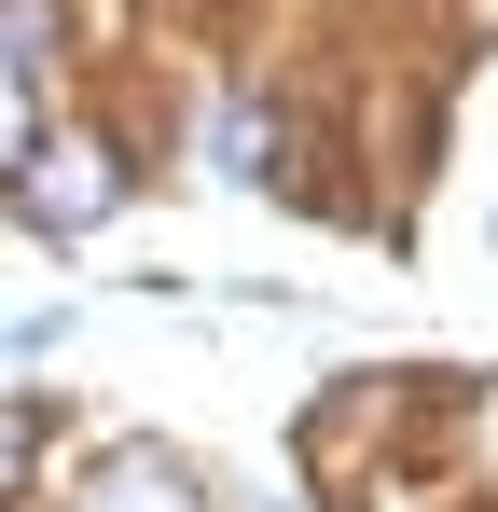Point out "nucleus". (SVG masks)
I'll use <instances>...</instances> for the list:
<instances>
[{
	"instance_id": "obj_2",
	"label": "nucleus",
	"mask_w": 498,
	"mask_h": 512,
	"mask_svg": "<svg viewBox=\"0 0 498 512\" xmlns=\"http://www.w3.org/2000/svg\"><path fill=\"white\" fill-rule=\"evenodd\" d=\"M111 194H125V167H111L97 139H56V153H28V208H42V236H83V222H111Z\"/></svg>"
},
{
	"instance_id": "obj_5",
	"label": "nucleus",
	"mask_w": 498,
	"mask_h": 512,
	"mask_svg": "<svg viewBox=\"0 0 498 512\" xmlns=\"http://www.w3.org/2000/svg\"><path fill=\"white\" fill-rule=\"evenodd\" d=\"M42 471V402H0V499Z\"/></svg>"
},
{
	"instance_id": "obj_1",
	"label": "nucleus",
	"mask_w": 498,
	"mask_h": 512,
	"mask_svg": "<svg viewBox=\"0 0 498 512\" xmlns=\"http://www.w3.org/2000/svg\"><path fill=\"white\" fill-rule=\"evenodd\" d=\"M42 56H56V0H0V180L42 153Z\"/></svg>"
},
{
	"instance_id": "obj_4",
	"label": "nucleus",
	"mask_w": 498,
	"mask_h": 512,
	"mask_svg": "<svg viewBox=\"0 0 498 512\" xmlns=\"http://www.w3.org/2000/svg\"><path fill=\"white\" fill-rule=\"evenodd\" d=\"M70 512H208V499H194V471H180V457H111Z\"/></svg>"
},
{
	"instance_id": "obj_7",
	"label": "nucleus",
	"mask_w": 498,
	"mask_h": 512,
	"mask_svg": "<svg viewBox=\"0 0 498 512\" xmlns=\"http://www.w3.org/2000/svg\"><path fill=\"white\" fill-rule=\"evenodd\" d=\"M485 14H498V0H485Z\"/></svg>"
},
{
	"instance_id": "obj_3",
	"label": "nucleus",
	"mask_w": 498,
	"mask_h": 512,
	"mask_svg": "<svg viewBox=\"0 0 498 512\" xmlns=\"http://www.w3.org/2000/svg\"><path fill=\"white\" fill-rule=\"evenodd\" d=\"M208 167H222V180H291V125H277L263 97H222V125H208Z\"/></svg>"
},
{
	"instance_id": "obj_6",
	"label": "nucleus",
	"mask_w": 498,
	"mask_h": 512,
	"mask_svg": "<svg viewBox=\"0 0 498 512\" xmlns=\"http://www.w3.org/2000/svg\"><path fill=\"white\" fill-rule=\"evenodd\" d=\"M249 512H291V499H249Z\"/></svg>"
}]
</instances>
